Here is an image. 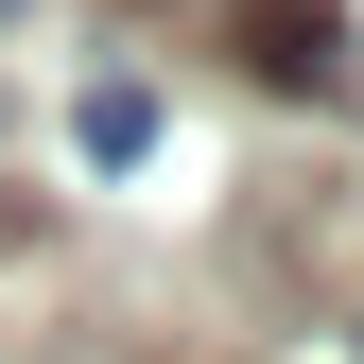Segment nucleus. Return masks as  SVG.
<instances>
[{"mask_svg":"<svg viewBox=\"0 0 364 364\" xmlns=\"http://www.w3.org/2000/svg\"><path fill=\"white\" fill-rule=\"evenodd\" d=\"M243 70H260V87H330V70H347L330 0H260V18H243Z\"/></svg>","mask_w":364,"mask_h":364,"instance_id":"1","label":"nucleus"},{"mask_svg":"<svg viewBox=\"0 0 364 364\" xmlns=\"http://www.w3.org/2000/svg\"><path fill=\"white\" fill-rule=\"evenodd\" d=\"M70 139L122 173V156H156V105H139V87H87V105H70Z\"/></svg>","mask_w":364,"mask_h":364,"instance_id":"2","label":"nucleus"},{"mask_svg":"<svg viewBox=\"0 0 364 364\" xmlns=\"http://www.w3.org/2000/svg\"><path fill=\"white\" fill-rule=\"evenodd\" d=\"M0 18H18V0H0Z\"/></svg>","mask_w":364,"mask_h":364,"instance_id":"3","label":"nucleus"}]
</instances>
